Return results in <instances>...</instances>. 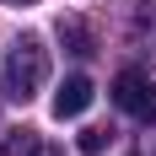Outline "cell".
Wrapping results in <instances>:
<instances>
[{
	"mask_svg": "<svg viewBox=\"0 0 156 156\" xmlns=\"http://www.w3.org/2000/svg\"><path fill=\"white\" fill-rule=\"evenodd\" d=\"M43 81H48V48L38 38H16L5 65H0V97L5 102H27Z\"/></svg>",
	"mask_w": 156,
	"mask_h": 156,
	"instance_id": "1",
	"label": "cell"
},
{
	"mask_svg": "<svg viewBox=\"0 0 156 156\" xmlns=\"http://www.w3.org/2000/svg\"><path fill=\"white\" fill-rule=\"evenodd\" d=\"M113 102L135 119H151L156 124V81H145L140 70H124V76L113 81Z\"/></svg>",
	"mask_w": 156,
	"mask_h": 156,
	"instance_id": "2",
	"label": "cell"
},
{
	"mask_svg": "<svg viewBox=\"0 0 156 156\" xmlns=\"http://www.w3.org/2000/svg\"><path fill=\"white\" fill-rule=\"evenodd\" d=\"M92 81L86 76H65L59 81V92H54V119H81V113L92 108Z\"/></svg>",
	"mask_w": 156,
	"mask_h": 156,
	"instance_id": "3",
	"label": "cell"
},
{
	"mask_svg": "<svg viewBox=\"0 0 156 156\" xmlns=\"http://www.w3.org/2000/svg\"><path fill=\"white\" fill-rule=\"evenodd\" d=\"M65 43H70V54H97V43H92V32H86V27H81V22H65Z\"/></svg>",
	"mask_w": 156,
	"mask_h": 156,
	"instance_id": "4",
	"label": "cell"
},
{
	"mask_svg": "<svg viewBox=\"0 0 156 156\" xmlns=\"http://www.w3.org/2000/svg\"><path fill=\"white\" fill-rule=\"evenodd\" d=\"M102 145H108V129H81V151L86 156H97Z\"/></svg>",
	"mask_w": 156,
	"mask_h": 156,
	"instance_id": "5",
	"label": "cell"
},
{
	"mask_svg": "<svg viewBox=\"0 0 156 156\" xmlns=\"http://www.w3.org/2000/svg\"><path fill=\"white\" fill-rule=\"evenodd\" d=\"M32 156H59V151H54V145H38V151H32Z\"/></svg>",
	"mask_w": 156,
	"mask_h": 156,
	"instance_id": "6",
	"label": "cell"
},
{
	"mask_svg": "<svg viewBox=\"0 0 156 156\" xmlns=\"http://www.w3.org/2000/svg\"><path fill=\"white\" fill-rule=\"evenodd\" d=\"M5 5H32V0H5Z\"/></svg>",
	"mask_w": 156,
	"mask_h": 156,
	"instance_id": "7",
	"label": "cell"
}]
</instances>
